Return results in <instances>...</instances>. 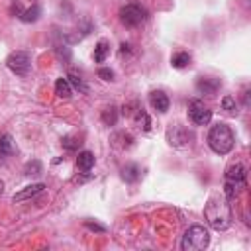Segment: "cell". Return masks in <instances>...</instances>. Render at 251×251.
Returning <instances> with one entry per match:
<instances>
[{"mask_svg":"<svg viewBox=\"0 0 251 251\" xmlns=\"http://www.w3.org/2000/svg\"><path fill=\"white\" fill-rule=\"evenodd\" d=\"M245 178H247V171L241 163L229 165L224 175V196L227 200L237 198L241 188H245Z\"/></svg>","mask_w":251,"mask_h":251,"instance_id":"obj_3","label":"cell"},{"mask_svg":"<svg viewBox=\"0 0 251 251\" xmlns=\"http://www.w3.org/2000/svg\"><path fill=\"white\" fill-rule=\"evenodd\" d=\"M233 143H235V137H233V131L227 124L224 122H218L216 126L210 127L208 131V145L214 153L218 155H227L231 149H233Z\"/></svg>","mask_w":251,"mask_h":251,"instance_id":"obj_2","label":"cell"},{"mask_svg":"<svg viewBox=\"0 0 251 251\" xmlns=\"http://www.w3.org/2000/svg\"><path fill=\"white\" fill-rule=\"evenodd\" d=\"M39 173H41V163H39L37 159L25 163V167H24V175H25V176H37Z\"/></svg>","mask_w":251,"mask_h":251,"instance_id":"obj_22","label":"cell"},{"mask_svg":"<svg viewBox=\"0 0 251 251\" xmlns=\"http://www.w3.org/2000/svg\"><path fill=\"white\" fill-rule=\"evenodd\" d=\"M78 145H80V141H78L76 137H71V135L63 137V147H65L67 151H75V149H76Z\"/></svg>","mask_w":251,"mask_h":251,"instance_id":"obj_24","label":"cell"},{"mask_svg":"<svg viewBox=\"0 0 251 251\" xmlns=\"http://www.w3.org/2000/svg\"><path fill=\"white\" fill-rule=\"evenodd\" d=\"M208 243H210V231L204 226L194 224L184 231L180 249L182 251H200V249H206Z\"/></svg>","mask_w":251,"mask_h":251,"instance_id":"obj_4","label":"cell"},{"mask_svg":"<svg viewBox=\"0 0 251 251\" xmlns=\"http://www.w3.org/2000/svg\"><path fill=\"white\" fill-rule=\"evenodd\" d=\"M222 108H224L226 112H229V114H235V112H237V102H235V98L229 96V94H226V96L222 98Z\"/></svg>","mask_w":251,"mask_h":251,"instance_id":"obj_23","label":"cell"},{"mask_svg":"<svg viewBox=\"0 0 251 251\" xmlns=\"http://www.w3.org/2000/svg\"><path fill=\"white\" fill-rule=\"evenodd\" d=\"M204 218L208 222L210 227H214L216 231H226L231 222H233V214H231V204L229 200L222 194H214L208 198L206 206H204Z\"/></svg>","mask_w":251,"mask_h":251,"instance_id":"obj_1","label":"cell"},{"mask_svg":"<svg viewBox=\"0 0 251 251\" xmlns=\"http://www.w3.org/2000/svg\"><path fill=\"white\" fill-rule=\"evenodd\" d=\"M67 80H69L71 88H75V90H78V92H82V94H86V92H88V84H86V82H84V78H80L78 75L71 73Z\"/></svg>","mask_w":251,"mask_h":251,"instance_id":"obj_20","label":"cell"},{"mask_svg":"<svg viewBox=\"0 0 251 251\" xmlns=\"http://www.w3.org/2000/svg\"><path fill=\"white\" fill-rule=\"evenodd\" d=\"M149 104L159 114H165L169 110V106H171V100L163 90H153V92H149Z\"/></svg>","mask_w":251,"mask_h":251,"instance_id":"obj_10","label":"cell"},{"mask_svg":"<svg viewBox=\"0 0 251 251\" xmlns=\"http://www.w3.org/2000/svg\"><path fill=\"white\" fill-rule=\"evenodd\" d=\"M55 94L59 96V98H71V94H73V88H71V84H69V80L67 78H57L55 80Z\"/></svg>","mask_w":251,"mask_h":251,"instance_id":"obj_16","label":"cell"},{"mask_svg":"<svg viewBox=\"0 0 251 251\" xmlns=\"http://www.w3.org/2000/svg\"><path fill=\"white\" fill-rule=\"evenodd\" d=\"M98 76H100L102 80H114V71L102 67V69H98Z\"/></svg>","mask_w":251,"mask_h":251,"instance_id":"obj_25","label":"cell"},{"mask_svg":"<svg viewBox=\"0 0 251 251\" xmlns=\"http://www.w3.org/2000/svg\"><path fill=\"white\" fill-rule=\"evenodd\" d=\"M190 55L186 53V51H178V53H175L173 57H171V65L175 67V69H186L188 65H190Z\"/></svg>","mask_w":251,"mask_h":251,"instance_id":"obj_17","label":"cell"},{"mask_svg":"<svg viewBox=\"0 0 251 251\" xmlns=\"http://www.w3.org/2000/svg\"><path fill=\"white\" fill-rule=\"evenodd\" d=\"M120 47H122V49H120V53L124 55V53H129V47H131V45H129V43H122Z\"/></svg>","mask_w":251,"mask_h":251,"instance_id":"obj_27","label":"cell"},{"mask_svg":"<svg viewBox=\"0 0 251 251\" xmlns=\"http://www.w3.org/2000/svg\"><path fill=\"white\" fill-rule=\"evenodd\" d=\"M192 139V133L182 124H171L167 127V141L173 147H186Z\"/></svg>","mask_w":251,"mask_h":251,"instance_id":"obj_9","label":"cell"},{"mask_svg":"<svg viewBox=\"0 0 251 251\" xmlns=\"http://www.w3.org/2000/svg\"><path fill=\"white\" fill-rule=\"evenodd\" d=\"M188 118L192 120V124H196V126H206V124H210V120H212V110L208 108V106H204V102L202 100H190V104H188Z\"/></svg>","mask_w":251,"mask_h":251,"instance_id":"obj_8","label":"cell"},{"mask_svg":"<svg viewBox=\"0 0 251 251\" xmlns=\"http://www.w3.org/2000/svg\"><path fill=\"white\" fill-rule=\"evenodd\" d=\"M108 55H110V41L100 39V41L96 43V47H94V61H96V63H104Z\"/></svg>","mask_w":251,"mask_h":251,"instance_id":"obj_15","label":"cell"},{"mask_svg":"<svg viewBox=\"0 0 251 251\" xmlns=\"http://www.w3.org/2000/svg\"><path fill=\"white\" fill-rule=\"evenodd\" d=\"M133 118H135V122H137V126L143 129V131H149L151 129V120H149V116H147V112L143 110V108H135V112H133Z\"/></svg>","mask_w":251,"mask_h":251,"instance_id":"obj_18","label":"cell"},{"mask_svg":"<svg viewBox=\"0 0 251 251\" xmlns=\"http://www.w3.org/2000/svg\"><path fill=\"white\" fill-rule=\"evenodd\" d=\"M84 226H86L88 229H92V231H106V227H104V226H100V224H96V222H90V220H86V222H84Z\"/></svg>","mask_w":251,"mask_h":251,"instance_id":"obj_26","label":"cell"},{"mask_svg":"<svg viewBox=\"0 0 251 251\" xmlns=\"http://www.w3.org/2000/svg\"><path fill=\"white\" fill-rule=\"evenodd\" d=\"M2 192H4V180L0 178V196H2Z\"/></svg>","mask_w":251,"mask_h":251,"instance_id":"obj_28","label":"cell"},{"mask_svg":"<svg viewBox=\"0 0 251 251\" xmlns=\"http://www.w3.org/2000/svg\"><path fill=\"white\" fill-rule=\"evenodd\" d=\"M76 167L82 171V173H88L92 167H94V155L90 151H80L78 157H76Z\"/></svg>","mask_w":251,"mask_h":251,"instance_id":"obj_14","label":"cell"},{"mask_svg":"<svg viewBox=\"0 0 251 251\" xmlns=\"http://www.w3.org/2000/svg\"><path fill=\"white\" fill-rule=\"evenodd\" d=\"M139 176H141V169H139V165H135V163H127L126 167H122V178L126 180V182H137L139 180Z\"/></svg>","mask_w":251,"mask_h":251,"instance_id":"obj_13","label":"cell"},{"mask_svg":"<svg viewBox=\"0 0 251 251\" xmlns=\"http://www.w3.org/2000/svg\"><path fill=\"white\" fill-rule=\"evenodd\" d=\"M14 151H16V147H14L12 135L10 133H4L0 137V157H10Z\"/></svg>","mask_w":251,"mask_h":251,"instance_id":"obj_19","label":"cell"},{"mask_svg":"<svg viewBox=\"0 0 251 251\" xmlns=\"http://www.w3.org/2000/svg\"><path fill=\"white\" fill-rule=\"evenodd\" d=\"M14 12L22 22L31 24V22H37L41 8L37 0H14Z\"/></svg>","mask_w":251,"mask_h":251,"instance_id":"obj_6","label":"cell"},{"mask_svg":"<svg viewBox=\"0 0 251 251\" xmlns=\"http://www.w3.org/2000/svg\"><path fill=\"white\" fill-rule=\"evenodd\" d=\"M118 16L126 27H137L147 20V10L139 4H126L124 8H120Z\"/></svg>","mask_w":251,"mask_h":251,"instance_id":"obj_5","label":"cell"},{"mask_svg":"<svg viewBox=\"0 0 251 251\" xmlns=\"http://www.w3.org/2000/svg\"><path fill=\"white\" fill-rule=\"evenodd\" d=\"M220 86H222V80L214 76H200L196 80V90L200 94H216Z\"/></svg>","mask_w":251,"mask_h":251,"instance_id":"obj_11","label":"cell"},{"mask_svg":"<svg viewBox=\"0 0 251 251\" xmlns=\"http://www.w3.org/2000/svg\"><path fill=\"white\" fill-rule=\"evenodd\" d=\"M6 65H8V69H10L14 75L25 76V75L29 73V69H31V57H29V53H25V51H14V53H10V57L6 59Z\"/></svg>","mask_w":251,"mask_h":251,"instance_id":"obj_7","label":"cell"},{"mask_svg":"<svg viewBox=\"0 0 251 251\" xmlns=\"http://www.w3.org/2000/svg\"><path fill=\"white\" fill-rule=\"evenodd\" d=\"M43 190H45V184H43V182L27 184V186H24L22 190H18V192L12 196V200H14V202H24V200H27V198H33V196L41 194Z\"/></svg>","mask_w":251,"mask_h":251,"instance_id":"obj_12","label":"cell"},{"mask_svg":"<svg viewBox=\"0 0 251 251\" xmlns=\"http://www.w3.org/2000/svg\"><path fill=\"white\" fill-rule=\"evenodd\" d=\"M102 122L106 126H114L118 122V108L116 106H110V108H104L102 110Z\"/></svg>","mask_w":251,"mask_h":251,"instance_id":"obj_21","label":"cell"}]
</instances>
